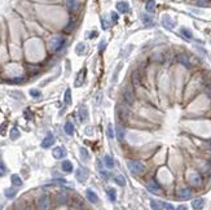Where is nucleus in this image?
<instances>
[{"label":"nucleus","instance_id":"10","mask_svg":"<svg viewBox=\"0 0 211 210\" xmlns=\"http://www.w3.org/2000/svg\"><path fill=\"white\" fill-rule=\"evenodd\" d=\"M117 9L120 13H128L130 12V5L126 1H119V3H117Z\"/></svg>","mask_w":211,"mask_h":210},{"label":"nucleus","instance_id":"36","mask_svg":"<svg viewBox=\"0 0 211 210\" xmlns=\"http://www.w3.org/2000/svg\"><path fill=\"white\" fill-rule=\"evenodd\" d=\"M30 95L31 96H33V97H40V96H42V94H40V92H39L38 90H34V88H33V90H30Z\"/></svg>","mask_w":211,"mask_h":210},{"label":"nucleus","instance_id":"15","mask_svg":"<svg viewBox=\"0 0 211 210\" xmlns=\"http://www.w3.org/2000/svg\"><path fill=\"white\" fill-rule=\"evenodd\" d=\"M85 193H87V198L89 200V202H92V204H97L99 202V197H97V195H96L93 191L88 190Z\"/></svg>","mask_w":211,"mask_h":210},{"label":"nucleus","instance_id":"6","mask_svg":"<svg viewBox=\"0 0 211 210\" xmlns=\"http://www.w3.org/2000/svg\"><path fill=\"white\" fill-rule=\"evenodd\" d=\"M88 178V171L84 169V167H78V170H77V179L79 180V181H85V179Z\"/></svg>","mask_w":211,"mask_h":210},{"label":"nucleus","instance_id":"14","mask_svg":"<svg viewBox=\"0 0 211 210\" xmlns=\"http://www.w3.org/2000/svg\"><path fill=\"white\" fill-rule=\"evenodd\" d=\"M48 206H49V198H48V196L47 195L42 196V197L39 198V208H40V209H47Z\"/></svg>","mask_w":211,"mask_h":210},{"label":"nucleus","instance_id":"22","mask_svg":"<svg viewBox=\"0 0 211 210\" xmlns=\"http://www.w3.org/2000/svg\"><path fill=\"white\" fill-rule=\"evenodd\" d=\"M84 75H85V70H82L80 72V74H78V77H77V80H75V87H79V86H82L83 84V78H84Z\"/></svg>","mask_w":211,"mask_h":210},{"label":"nucleus","instance_id":"9","mask_svg":"<svg viewBox=\"0 0 211 210\" xmlns=\"http://www.w3.org/2000/svg\"><path fill=\"white\" fill-rule=\"evenodd\" d=\"M179 198H181V200H187L192 196V190L191 188H183V190L179 191Z\"/></svg>","mask_w":211,"mask_h":210},{"label":"nucleus","instance_id":"26","mask_svg":"<svg viewBox=\"0 0 211 210\" xmlns=\"http://www.w3.org/2000/svg\"><path fill=\"white\" fill-rule=\"evenodd\" d=\"M79 153H80V157H82L83 161H88V160H89V153H88V151L84 147H80Z\"/></svg>","mask_w":211,"mask_h":210},{"label":"nucleus","instance_id":"43","mask_svg":"<svg viewBox=\"0 0 211 210\" xmlns=\"http://www.w3.org/2000/svg\"><path fill=\"white\" fill-rule=\"evenodd\" d=\"M105 45H106L105 40H101V44H99V48H100V49H101V51H102V49H104V47H105Z\"/></svg>","mask_w":211,"mask_h":210},{"label":"nucleus","instance_id":"40","mask_svg":"<svg viewBox=\"0 0 211 210\" xmlns=\"http://www.w3.org/2000/svg\"><path fill=\"white\" fill-rule=\"evenodd\" d=\"M101 21H102V29H104V30H106V29H108V26H109L108 21H106L105 17H101Z\"/></svg>","mask_w":211,"mask_h":210},{"label":"nucleus","instance_id":"45","mask_svg":"<svg viewBox=\"0 0 211 210\" xmlns=\"http://www.w3.org/2000/svg\"><path fill=\"white\" fill-rule=\"evenodd\" d=\"M25 116H26V117H28V118H31V113H30V110H26V112H25Z\"/></svg>","mask_w":211,"mask_h":210},{"label":"nucleus","instance_id":"32","mask_svg":"<svg viewBox=\"0 0 211 210\" xmlns=\"http://www.w3.org/2000/svg\"><path fill=\"white\" fill-rule=\"evenodd\" d=\"M117 135H118V139H119V140H123V138H124V129L120 126V124L117 127Z\"/></svg>","mask_w":211,"mask_h":210},{"label":"nucleus","instance_id":"18","mask_svg":"<svg viewBox=\"0 0 211 210\" xmlns=\"http://www.w3.org/2000/svg\"><path fill=\"white\" fill-rule=\"evenodd\" d=\"M203 204H205V200H203V198H196V200L192 201V208L193 209H202Z\"/></svg>","mask_w":211,"mask_h":210},{"label":"nucleus","instance_id":"31","mask_svg":"<svg viewBox=\"0 0 211 210\" xmlns=\"http://www.w3.org/2000/svg\"><path fill=\"white\" fill-rule=\"evenodd\" d=\"M16 193H17V191L14 190V188H7L5 190V196L8 198H13L14 196H16Z\"/></svg>","mask_w":211,"mask_h":210},{"label":"nucleus","instance_id":"11","mask_svg":"<svg viewBox=\"0 0 211 210\" xmlns=\"http://www.w3.org/2000/svg\"><path fill=\"white\" fill-rule=\"evenodd\" d=\"M53 143H55V138H53L52 134H48L47 138L43 140L42 147H43V148H49V147H52V145H53Z\"/></svg>","mask_w":211,"mask_h":210},{"label":"nucleus","instance_id":"25","mask_svg":"<svg viewBox=\"0 0 211 210\" xmlns=\"http://www.w3.org/2000/svg\"><path fill=\"white\" fill-rule=\"evenodd\" d=\"M114 181H115L118 186H120V187L126 186V179H124L123 175H115L114 176Z\"/></svg>","mask_w":211,"mask_h":210},{"label":"nucleus","instance_id":"42","mask_svg":"<svg viewBox=\"0 0 211 210\" xmlns=\"http://www.w3.org/2000/svg\"><path fill=\"white\" fill-rule=\"evenodd\" d=\"M112 18H113V21H114V22H115V21L118 20V15H117L115 12H112Z\"/></svg>","mask_w":211,"mask_h":210},{"label":"nucleus","instance_id":"12","mask_svg":"<svg viewBox=\"0 0 211 210\" xmlns=\"http://www.w3.org/2000/svg\"><path fill=\"white\" fill-rule=\"evenodd\" d=\"M191 184L193 187H199L202 184V178L199 174H193L191 176Z\"/></svg>","mask_w":211,"mask_h":210},{"label":"nucleus","instance_id":"20","mask_svg":"<svg viewBox=\"0 0 211 210\" xmlns=\"http://www.w3.org/2000/svg\"><path fill=\"white\" fill-rule=\"evenodd\" d=\"M73 169H74V167H73V163H71L69 160H66V161L62 162V170H64V171L71 173V171H73Z\"/></svg>","mask_w":211,"mask_h":210},{"label":"nucleus","instance_id":"8","mask_svg":"<svg viewBox=\"0 0 211 210\" xmlns=\"http://www.w3.org/2000/svg\"><path fill=\"white\" fill-rule=\"evenodd\" d=\"M66 7L69 12H75L79 8V1L78 0H66Z\"/></svg>","mask_w":211,"mask_h":210},{"label":"nucleus","instance_id":"38","mask_svg":"<svg viewBox=\"0 0 211 210\" xmlns=\"http://www.w3.org/2000/svg\"><path fill=\"white\" fill-rule=\"evenodd\" d=\"M161 208H164V209H169V210H172L174 206L169 204V202H161Z\"/></svg>","mask_w":211,"mask_h":210},{"label":"nucleus","instance_id":"41","mask_svg":"<svg viewBox=\"0 0 211 210\" xmlns=\"http://www.w3.org/2000/svg\"><path fill=\"white\" fill-rule=\"evenodd\" d=\"M57 200H58L60 202H62V204H65V202H66V198L64 197V195H60L58 197H57Z\"/></svg>","mask_w":211,"mask_h":210},{"label":"nucleus","instance_id":"35","mask_svg":"<svg viewBox=\"0 0 211 210\" xmlns=\"http://www.w3.org/2000/svg\"><path fill=\"white\" fill-rule=\"evenodd\" d=\"M65 104H71V91L66 90L65 92Z\"/></svg>","mask_w":211,"mask_h":210},{"label":"nucleus","instance_id":"33","mask_svg":"<svg viewBox=\"0 0 211 210\" xmlns=\"http://www.w3.org/2000/svg\"><path fill=\"white\" fill-rule=\"evenodd\" d=\"M132 82H134L135 86H139V84H140V78H139L137 72H135L134 74H132Z\"/></svg>","mask_w":211,"mask_h":210},{"label":"nucleus","instance_id":"16","mask_svg":"<svg viewBox=\"0 0 211 210\" xmlns=\"http://www.w3.org/2000/svg\"><path fill=\"white\" fill-rule=\"evenodd\" d=\"M141 21L145 26H153V25H154V20L149 15H141Z\"/></svg>","mask_w":211,"mask_h":210},{"label":"nucleus","instance_id":"5","mask_svg":"<svg viewBox=\"0 0 211 210\" xmlns=\"http://www.w3.org/2000/svg\"><path fill=\"white\" fill-rule=\"evenodd\" d=\"M146 188H148L152 193H159L161 192V187L156 180H149L148 184H146Z\"/></svg>","mask_w":211,"mask_h":210},{"label":"nucleus","instance_id":"1","mask_svg":"<svg viewBox=\"0 0 211 210\" xmlns=\"http://www.w3.org/2000/svg\"><path fill=\"white\" fill-rule=\"evenodd\" d=\"M127 166L130 169V171L132 174H135V175H140V174H144L145 171V166L140 161H128Z\"/></svg>","mask_w":211,"mask_h":210},{"label":"nucleus","instance_id":"2","mask_svg":"<svg viewBox=\"0 0 211 210\" xmlns=\"http://www.w3.org/2000/svg\"><path fill=\"white\" fill-rule=\"evenodd\" d=\"M64 44H65V38L62 37H53L52 40H51V48L53 51H60Z\"/></svg>","mask_w":211,"mask_h":210},{"label":"nucleus","instance_id":"29","mask_svg":"<svg viewBox=\"0 0 211 210\" xmlns=\"http://www.w3.org/2000/svg\"><path fill=\"white\" fill-rule=\"evenodd\" d=\"M75 52H77V55H83V53L85 52V44L84 43H78L77 48H75Z\"/></svg>","mask_w":211,"mask_h":210},{"label":"nucleus","instance_id":"28","mask_svg":"<svg viewBox=\"0 0 211 210\" xmlns=\"http://www.w3.org/2000/svg\"><path fill=\"white\" fill-rule=\"evenodd\" d=\"M106 193H108V197L110 198V201H115L117 200V192H115V190L114 188H109L108 191H106Z\"/></svg>","mask_w":211,"mask_h":210},{"label":"nucleus","instance_id":"34","mask_svg":"<svg viewBox=\"0 0 211 210\" xmlns=\"http://www.w3.org/2000/svg\"><path fill=\"white\" fill-rule=\"evenodd\" d=\"M106 134H108V138H109V139H114V129H113V124H108V131H106Z\"/></svg>","mask_w":211,"mask_h":210},{"label":"nucleus","instance_id":"7","mask_svg":"<svg viewBox=\"0 0 211 210\" xmlns=\"http://www.w3.org/2000/svg\"><path fill=\"white\" fill-rule=\"evenodd\" d=\"M52 154H53V157L55 158L61 160V158H64L66 156V152H65V149H64L62 147H56L55 149H53Z\"/></svg>","mask_w":211,"mask_h":210},{"label":"nucleus","instance_id":"24","mask_svg":"<svg viewBox=\"0 0 211 210\" xmlns=\"http://www.w3.org/2000/svg\"><path fill=\"white\" fill-rule=\"evenodd\" d=\"M145 9L148 10L149 13H153L156 10V1L154 0H148V3H146L145 5Z\"/></svg>","mask_w":211,"mask_h":210},{"label":"nucleus","instance_id":"21","mask_svg":"<svg viewBox=\"0 0 211 210\" xmlns=\"http://www.w3.org/2000/svg\"><path fill=\"white\" fill-rule=\"evenodd\" d=\"M180 34L183 35V38H185L187 40H191V39L193 38L192 31L189 30V29H185V27H183V29H180Z\"/></svg>","mask_w":211,"mask_h":210},{"label":"nucleus","instance_id":"3","mask_svg":"<svg viewBox=\"0 0 211 210\" xmlns=\"http://www.w3.org/2000/svg\"><path fill=\"white\" fill-rule=\"evenodd\" d=\"M162 25L167 30H172L174 26H175V22L169 15H164V16H162Z\"/></svg>","mask_w":211,"mask_h":210},{"label":"nucleus","instance_id":"19","mask_svg":"<svg viewBox=\"0 0 211 210\" xmlns=\"http://www.w3.org/2000/svg\"><path fill=\"white\" fill-rule=\"evenodd\" d=\"M10 180H12V183H13L14 187H21V186H22V179H21L17 174H13L12 178H10Z\"/></svg>","mask_w":211,"mask_h":210},{"label":"nucleus","instance_id":"23","mask_svg":"<svg viewBox=\"0 0 211 210\" xmlns=\"http://www.w3.org/2000/svg\"><path fill=\"white\" fill-rule=\"evenodd\" d=\"M64 130H65V132L67 134V135H73L74 134V124L71 123V122H66L65 123V126H64Z\"/></svg>","mask_w":211,"mask_h":210},{"label":"nucleus","instance_id":"37","mask_svg":"<svg viewBox=\"0 0 211 210\" xmlns=\"http://www.w3.org/2000/svg\"><path fill=\"white\" fill-rule=\"evenodd\" d=\"M5 174H7V167L4 166V163L3 162H0V176L5 175Z\"/></svg>","mask_w":211,"mask_h":210},{"label":"nucleus","instance_id":"4","mask_svg":"<svg viewBox=\"0 0 211 210\" xmlns=\"http://www.w3.org/2000/svg\"><path fill=\"white\" fill-rule=\"evenodd\" d=\"M123 99H124V101H126V104H128V105L134 104L135 96H134V94H132V91L130 90V88H124V91H123Z\"/></svg>","mask_w":211,"mask_h":210},{"label":"nucleus","instance_id":"13","mask_svg":"<svg viewBox=\"0 0 211 210\" xmlns=\"http://www.w3.org/2000/svg\"><path fill=\"white\" fill-rule=\"evenodd\" d=\"M78 116H79V121L80 122H85L88 118V110L85 106H82V108L78 110Z\"/></svg>","mask_w":211,"mask_h":210},{"label":"nucleus","instance_id":"39","mask_svg":"<svg viewBox=\"0 0 211 210\" xmlns=\"http://www.w3.org/2000/svg\"><path fill=\"white\" fill-rule=\"evenodd\" d=\"M158 204H161V202H158V201H154V200H152V201H150V206H152L153 209H159V208H161V205H158Z\"/></svg>","mask_w":211,"mask_h":210},{"label":"nucleus","instance_id":"27","mask_svg":"<svg viewBox=\"0 0 211 210\" xmlns=\"http://www.w3.org/2000/svg\"><path fill=\"white\" fill-rule=\"evenodd\" d=\"M105 166L109 167V169H113L114 167V160L112 156H109V154L105 156Z\"/></svg>","mask_w":211,"mask_h":210},{"label":"nucleus","instance_id":"44","mask_svg":"<svg viewBox=\"0 0 211 210\" xmlns=\"http://www.w3.org/2000/svg\"><path fill=\"white\" fill-rule=\"evenodd\" d=\"M197 3H198V5H205L207 3V0H198Z\"/></svg>","mask_w":211,"mask_h":210},{"label":"nucleus","instance_id":"17","mask_svg":"<svg viewBox=\"0 0 211 210\" xmlns=\"http://www.w3.org/2000/svg\"><path fill=\"white\" fill-rule=\"evenodd\" d=\"M177 61L180 62V64H183L184 66L191 67V62H189V59H188L187 55H179L177 56Z\"/></svg>","mask_w":211,"mask_h":210},{"label":"nucleus","instance_id":"30","mask_svg":"<svg viewBox=\"0 0 211 210\" xmlns=\"http://www.w3.org/2000/svg\"><path fill=\"white\" fill-rule=\"evenodd\" d=\"M20 131L17 127H13L12 130H10V138H12V140H16V139H18L20 138Z\"/></svg>","mask_w":211,"mask_h":210}]
</instances>
